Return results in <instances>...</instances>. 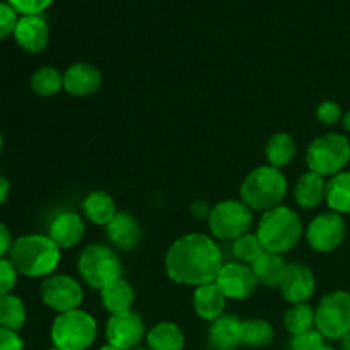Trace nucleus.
<instances>
[{"instance_id":"49530a36","label":"nucleus","mask_w":350,"mask_h":350,"mask_svg":"<svg viewBox=\"0 0 350 350\" xmlns=\"http://www.w3.org/2000/svg\"><path fill=\"white\" fill-rule=\"evenodd\" d=\"M2 146H3V139H2V133H0V150H2Z\"/></svg>"},{"instance_id":"de8ad7c7","label":"nucleus","mask_w":350,"mask_h":350,"mask_svg":"<svg viewBox=\"0 0 350 350\" xmlns=\"http://www.w3.org/2000/svg\"><path fill=\"white\" fill-rule=\"evenodd\" d=\"M133 350H149V349H140V347H137V349H133Z\"/></svg>"},{"instance_id":"a211bd4d","label":"nucleus","mask_w":350,"mask_h":350,"mask_svg":"<svg viewBox=\"0 0 350 350\" xmlns=\"http://www.w3.org/2000/svg\"><path fill=\"white\" fill-rule=\"evenodd\" d=\"M106 236L116 248L130 252L139 246L140 239H142V231L133 215H130L129 212H116L111 222L106 226Z\"/></svg>"},{"instance_id":"5701e85b","label":"nucleus","mask_w":350,"mask_h":350,"mask_svg":"<svg viewBox=\"0 0 350 350\" xmlns=\"http://www.w3.org/2000/svg\"><path fill=\"white\" fill-rule=\"evenodd\" d=\"M135 293L132 286L126 280L118 279L115 282L108 284L101 289V303L106 311L111 314H122L126 311H132Z\"/></svg>"},{"instance_id":"473e14b6","label":"nucleus","mask_w":350,"mask_h":350,"mask_svg":"<svg viewBox=\"0 0 350 350\" xmlns=\"http://www.w3.org/2000/svg\"><path fill=\"white\" fill-rule=\"evenodd\" d=\"M19 16H41L55 0H5Z\"/></svg>"},{"instance_id":"9d476101","label":"nucleus","mask_w":350,"mask_h":350,"mask_svg":"<svg viewBox=\"0 0 350 350\" xmlns=\"http://www.w3.org/2000/svg\"><path fill=\"white\" fill-rule=\"evenodd\" d=\"M40 294L44 306L57 311L58 314L79 310L84 301L81 284L64 273H51V275L44 277L40 287Z\"/></svg>"},{"instance_id":"a19ab883","label":"nucleus","mask_w":350,"mask_h":350,"mask_svg":"<svg viewBox=\"0 0 350 350\" xmlns=\"http://www.w3.org/2000/svg\"><path fill=\"white\" fill-rule=\"evenodd\" d=\"M9 193H10L9 180H7L5 176H2V174H0V205L5 204V200L9 198Z\"/></svg>"},{"instance_id":"1a4fd4ad","label":"nucleus","mask_w":350,"mask_h":350,"mask_svg":"<svg viewBox=\"0 0 350 350\" xmlns=\"http://www.w3.org/2000/svg\"><path fill=\"white\" fill-rule=\"evenodd\" d=\"M314 328L325 338L340 340L350 332V294L335 291L327 294L314 310Z\"/></svg>"},{"instance_id":"6e6552de","label":"nucleus","mask_w":350,"mask_h":350,"mask_svg":"<svg viewBox=\"0 0 350 350\" xmlns=\"http://www.w3.org/2000/svg\"><path fill=\"white\" fill-rule=\"evenodd\" d=\"M208 229L221 241H234L246 234L253 224L252 208L241 200H222L211 207Z\"/></svg>"},{"instance_id":"39448f33","label":"nucleus","mask_w":350,"mask_h":350,"mask_svg":"<svg viewBox=\"0 0 350 350\" xmlns=\"http://www.w3.org/2000/svg\"><path fill=\"white\" fill-rule=\"evenodd\" d=\"M51 342L60 350H88L98 337V323L82 310L60 313L51 325Z\"/></svg>"},{"instance_id":"9b49d317","label":"nucleus","mask_w":350,"mask_h":350,"mask_svg":"<svg viewBox=\"0 0 350 350\" xmlns=\"http://www.w3.org/2000/svg\"><path fill=\"white\" fill-rule=\"evenodd\" d=\"M347 226L337 212H325L317 215L306 229V241L314 252L330 253L344 243Z\"/></svg>"},{"instance_id":"c03bdc74","label":"nucleus","mask_w":350,"mask_h":350,"mask_svg":"<svg viewBox=\"0 0 350 350\" xmlns=\"http://www.w3.org/2000/svg\"><path fill=\"white\" fill-rule=\"evenodd\" d=\"M99 350H120V349H116V347H113V345H105V347H101Z\"/></svg>"},{"instance_id":"f03ea898","label":"nucleus","mask_w":350,"mask_h":350,"mask_svg":"<svg viewBox=\"0 0 350 350\" xmlns=\"http://www.w3.org/2000/svg\"><path fill=\"white\" fill-rule=\"evenodd\" d=\"M9 260L17 273L29 279L48 277L60 263V248L50 236L26 234L14 239L9 252Z\"/></svg>"},{"instance_id":"2f4dec72","label":"nucleus","mask_w":350,"mask_h":350,"mask_svg":"<svg viewBox=\"0 0 350 350\" xmlns=\"http://www.w3.org/2000/svg\"><path fill=\"white\" fill-rule=\"evenodd\" d=\"M265 252L262 241L253 232H246V234L239 236L238 239L232 241V255L239 263L252 267V263L258 258L262 253Z\"/></svg>"},{"instance_id":"4be33fe9","label":"nucleus","mask_w":350,"mask_h":350,"mask_svg":"<svg viewBox=\"0 0 350 350\" xmlns=\"http://www.w3.org/2000/svg\"><path fill=\"white\" fill-rule=\"evenodd\" d=\"M325 195H327V181L313 171L304 173L294 187L296 204L303 208L318 207L325 200Z\"/></svg>"},{"instance_id":"7c9ffc66","label":"nucleus","mask_w":350,"mask_h":350,"mask_svg":"<svg viewBox=\"0 0 350 350\" xmlns=\"http://www.w3.org/2000/svg\"><path fill=\"white\" fill-rule=\"evenodd\" d=\"M284 325L293 335L314 330V310L308 303L293 304L284 317Z\"/></svg>"},{"instance_id":"e433bc0d","label":"nucleus","mask_w":350,"mask_h":350,"mask_svg":"<svg viewBox=\"0 0 350 350\" xmlns=\"http://www.w3.org/2000/svg\"><path fill=\"white\" fill-rule=\"evenodd\" d=\"M317 118L320 120L323 125H335V123L340 122L342 118L340 106L335 101H323L317 108Z\"/></svg>"},{"instance_id":"423d86ee","label":"nucleus","mask_w":350,"mask_h":350,"mask_svg":"<svg viewBox=\"0 0 350 350\" xmlns=\"http://www.w3.org/2000/svg\"><path fill=\"white\" fill-rule=\"evenodd\" d=\"M310 171L320 176H335L350 163V142L340 133H325L314 139L306 150Z\"/></svg>"},{"instance_id":"6ab92c4d","label":"nucleus","mask_w":350,"mask_h":350,"mask_svg":"<svg viewBox=\"0 0 350 350\" xmlns=\"http://www.w3.org/2000/svg\"><path fill=\"white\" fill-rule=\"evenodd\" d=\"M208 342L214 350H236L243 342V321L231 314H222L212 321Z\"/></svg>"},{"instance_id":"f3484780","label":"nucleus","mask_w":350,"mask_h":350,"mask_svg":"<svg viewBox=\"0 0 350 350\" xmlns=\"http://www.w3.org/2000/svg\"><path fill=\"white\" fill-rule=\"evenodd\" d=\"M85 224L77 212H60L53 217L48 228V236L60 250L74 248L84 238Z\"/></svg>"},{"instance_id":"f8f14e48","label":"nucleus","mask_w":350,"mask_h":350,"mask_svg":"<svg viewBox=\"0 0 350 350\" xmlns=\"http://www.w3.org/2000/svg\"><path fill=\"white\" fill-rule=\"evenodd\" d=\"M146 337V327L135 311H126L122 314H111L106 323V338L108 344L120 350H133L139 347Z\"/></svg>"},{"instance_id":"ddd939ff","label":"nucleus","mask_w":350,"mask_h":350,"mask_svg":"<svg viewBox=\"0 0 350 350\" xmlns=\"http://www.w3.org/2000/svg\"><path fill=\"white\" fill-rule=\"evenodd\" d=\"M215 284L228 299L241 301L248 299L255 293L258 280H256L252 267L239 262H231L222 265Z\"/></svg>"},{"instance_id":"393cba45","label":"nucleus","mask_w":350,"mask_h":350,"mask_svg":"<svg viewBox=\"0 0 350 350\" xmlns=\"http://www.w3.org/2000/svg\"><path fill=\"white\" fill-rule=\"evenodd\" d=\"M149 350H183L185 335L178 325L163 321L154 325L146 335Z\"/></svg>"},{"instance_id":"aec40b11","label":"nucleus","mask_w":350,"mask_h":350,"mask_svg":"<svg viewBox=\"0 0 350 350\" xmlns=\"http://www.w3.org/2000/svg\"><path fill=\"white\" fill-rule=\"evenodd\" d=\"M226 301L228 297L222 294L215 282L195 287L193 310L202 320L215 321L217 318H221L226 310Z\"/></svg>"},{"instance_id":"a878e982","label":"nucleus","mask_w":350,"mask_h":350,"mask_svg":"<svg viewBox=\"0 0 350 350\" xmlns=\"http://www.w3.org/2000/svg\"><path fill=\"white\" fill-rule=\"evenodd\" d=\"M328 207L337 214H350V173L342 171L327 181V195H325Z\"/></svg>"},{"instance_id":"c9c22d12","label":"nucleus","mask_w":350,"mask_h":350,"mask_svg":"<svg viewBox=\"0 0 350 350\" xmlns=\"http://www.w3.org/2000/svg\"><path fill=\"white\" fill-rule=\"evenodd\" d=\"M17 270L9 258H0V297L12 294L17 282Z\"/></svg>"},{"instance_id":"4c0bfd02","label":"nucleus","mask_w":350,"mask_h":350,"mask_svg":"<svg viewBox=\"0 0 350 350\" xmlns=\"http://www.w3.org/2000/svg\"><path fill=\"white\" fill-rule=\"evenodd\" d=\"M0 350H24V342L17 332L0 327Z\"/></svg>"},{"instance_id":"4468645a","label":"nucleus","mask_w":350,"mask_h":350,"mask_svg":"<svg viewBox=\"0 0 350 350\" xmlns=\"http://www.w3.org/2000/svg\"><path fill=\"white\" fill-rule=\"evenodd\" d=\"M314 287H317V280H314L313 272L304 263H287L286 272L279 284L280 293L287 303H308V299L314 294Z\"/></svg>"},{"instance_id":"c756f323","label":"nucleus","mask_w":350,"mask_h":350,"mask_svg":"<svg viewBox=\"0 0 350 350\" xmlns=\"http://www.w3.org/2000/svg\"><path fill=\"white\" fill-rule=\"evenodd\" d=\"M273 342V328L267 320L253 318L243 321V342L250 349H263Z\"/></svg>"},{"instance_id":"2eb2a0df","label":"nucleus","mask_w":350,"mask_h":350,"mask_svg":"<svg viewBox=\"0 0 350 350\" xmlns=\"http://www.w3.org/2000/svg\"><path fill=\"white\" fill-rule=\"evenodd\" d=\"M12 36L27 53H41L48 46L50 27L41 16H21Z\"/></svg>"},{"instance_id":"0eeeda50","label":"nucleus","mask_w":350,"mask_h":350,"mask_svg":"<svg viewBox=\"0 0 350 350\" xmlns=\"http://www.w3.org/2000/svg\"><path fill=\"white\" fill-rule=\"evenodd\" d=\"M77 269L84 282L92 289L106 287L122 279V262L118 255L106 245H88L79 256Z\"/></svg>"},{"instance_id":"cd10ccee","label":"nucleus","mask_w":350,"mask_h":350,"mask_svg":"<svg viewBox=\"0 0 350 350\" xmlns=\"http://www.w3.org/2000/svg\"><path fill=\"white\" fill-rule=\"evenodd\" d=\"M26 306L19 296L7 294V296L0 297V327L19 332L26 323Z\"/></svg>"},{"instance_id":"412c9836","label":"nucleus","mask_w":350,"mask_h":350,"mask_svg":"<svg viewBox=\"0 0 350 350\" xmlns=\"http://www.w3.org/2000/svg\"><path fill=\"white\" fill-rule=\"evenodd\" d=\"M82 214L96 226H108L116 215V205L111 195L103 190H94L82 200Z\"/></svg>"},{"instance_id":"b1692460","label":"nucleus","mask_w":350,"mask_h":350,"mask_svg":"<svg viewBox=\"0 0 350 350\" xmlns=\"http://www.w3.org/2000/svg\"><path fill=\"white\" fill-rule=\"evenodd\" d=\"M286 267L287 263L282 258V255L267 252V250L252 263V270L256 280L267 287H279L284 272H286Z\"/></svg>"},{"instance_id":"58836bf2","label":"nucleus","mask_w":350,"mask_h":350,"mask_svg":"<svg viewBox=\"0 0 350 350\" xmlns=\"http://www.w3.org/2000/svg\"><path fill=\"white\" fill-rule=\"evenodd\" d=\"M12 234H10L9 228L3 222H0V258L9 255L10 248H12Z\"/></svg>"},{"instance_id":"dca6fc26","label":"nucleus","mask_w":350,"mask_h":350,"mask_svg":"<svg viewBox=\"0 0 350 350\" xmlns=\"http://www.w3.org/2000/svg\"><path fill=\"white\" fill-rule=\"evenodd\" d=\"M103 75L98 67L85 62L70 65L64 74V89L75 98H88L101 88Z\"/></svg>"},{"instance_id":"09e8293b","label":"nucleus","mask_w":350,"mask_h":350,"mask_svg":"<svg viewBox=\"0 0 350 350\" xmlns=\"http://www.w3.org/2000/svg\"><path fill=\"white\" fill-rule=\"evenodd\" d=\"M50 350H60V349H57V347H53V349H50Z\"/></svg>"},{"instance_id":"bb28decb","label":"nucleus","mask_w":350,"mask_h":350,"mask_svg":"<svg viewBox=\"0 0 350 350\" xmlns=\"http://www.w3.org/2000/svg\"><path fill=\"white\" fill-rule=\"evenodd\" d=\"M296 140L289 133L279 132L270 137L269 142H267L265 156L270 166L280 170V167L293 163V159L296 157Z\"/></svg>"},{"instance_id":"72a5a7b5","label":"nucleus","mask_w":350,"mask_h":350,"mask_svg":"<svg viewBox=\"0 0 350 350\" xmlns=\"http://www.w3.org/2000/svg\"><path fill=\"white\" fill-rule=\"evenodd\" d=\"M323 335L314 328V330L306 332V334L293 335L289 350H320L323 347Z\"/></svg>"},{"instance_id":"f257e3e1","label":"nucleus","mask_w":350,"mask_h":350,"mask_svg":"<svg viewBox=\"0 0 350 350\" xmlns=\"http://www.w3.org/2000/svg\"><path fill=\"white\" fill-rule=\"evenodd\" d=\"M222 265V252L207 234L181 236L170 246L164 269L173 282L181 286H204L215 282Z\"/></svg>"},{"instance_id":"f704fd0d","label":"nucleus","mask_w":350,"mask_h":350,"mask_svg":"<svg viewBox=\"0 0 350 350\" xmlns=\"http://www.w3.org/2000/svg\"><path fill=\"white\" fill-rule=\"evenodd\" d=\"M19 17L21 16L12 9V5H9L7 2H0V41L12 36Z\"/></svg>"},{"instance_id":"a18cd8bd","label":"nucleus","mask_w":350,"mask_h":350,"mask_svg":"<svg viewBox=\"0 0 350 350\" xmlns=\"http://www.w3.org/2000/svg\"><path fill=\"white\" fill-rule=\"evenodd\" d=\"M320 350H335L334 347H328V345H323V347H321Z\"/></svg>"},{"instance_id":"20e7f679","label":"nucleus","mask_w":350,"mask_h":350,"mask_svg":"<svg viewBox=\"0 0 350 350\" xmlns=\"http://www.w3.org/2000/svg\"><path fill=\"white\" fill-rule=\"evenodd\" d=\"M239 195L252 211L267 212L282 204L287 195V180L282 171L270 164L258 166L245 178Z\"/></svg>"},{"instance_id":"c85d7f7f","label":"nucleus","mask_w":350,"mask_h":350,"mask_svg":"<svg viewBox=\"0 0 350 350\" xmlns=\"http://www.w3.org/2000/svg\"><path fill=\"white\" fill-rule=\"evenodd\" d=\"M31 89L41 98H51L64 89V74L50 65L40 67L31 75Z\"/></svg>"},{"instance_id":"37998d69","label":"nucleus","mask_w":350,"mask_h":350,"mask_svg":"<svg viewBox=\"0 0 350 350\" xmlns=\"http://www.w3.org/2000/svg\"><path fill=\"white\" fill-rule=\"evenodd\" d=\"M342 125H344V129L347 130V132H350V111H347L342 116Z\"/></svg>"},{"instance_id":"79ce46f5","label":"nucleus","mask_w":350,"mask_h":350,"mask_svg":"<svg viewBox=\"0 0 350 350\" xmlns=\"http://www.w3.org/2000/svg\"><path fill=\"white\" fill-rule=\"evenodd\" d=\"M340 342H342V350H350V332L340 338Z\"/></svg>"},{"instance_id":"ea45409f","label":"nucleus","mask_w":350,"mask_h":350,"mask_svg":"<svg viewBox=\"0 0 350 350\" xmlns=\"http://www.w3.org/2000/svg\"><path fill=\"white\" fill-rule=\"evenodd\" d=\"M190 212L193 214L195 219H208V214H211V208H208L207 202H193L190 207Z\"/></svg>"},{"instance_id":"7ed1b4c3","label":"nucleus","mask_w":350,"mask_h":350,"mask_svg":"<svg viewBox=\"0 0 350 350\" xmlns=\"http://www.w3.org/2000/svg\"><path fill=\"white\" fill-rule=\"evenodd\" d=\"M303 231V222L299 215L293 208L279 205V207L263 212L258 221V228H256V236L267 252L282 255L299 245Z\"/></svg>"}]
</instances>
